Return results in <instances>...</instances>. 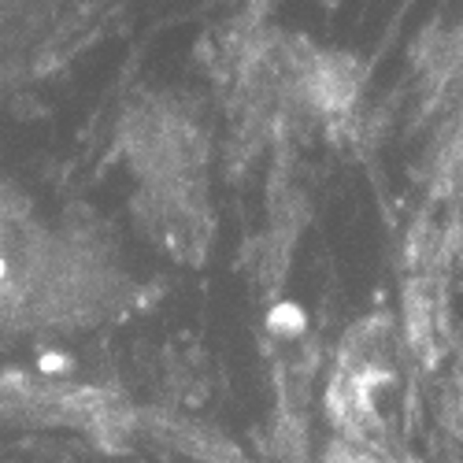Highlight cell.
Masks as SVG:
<instances>
[{
    "label": "cell",
    "mask_w": 463,
    "mask_h": 463,
    "mask_svg": "<svg viewBox=\"0 0 463 463\" xmlns=\"http://www.w3.org/2000/svg\"><path fill=\"white\" fill-rule=\"evenodd\" d=\"M45 267L30 256H15L8 245V230L0 226V330L19 323L37 304H45Z\"/></svg>",
    "instance_id": "2"
},
{
    "label": "cell",
    "mask_w": 463,
    "mask_h": 463,
    "mask_svg": "<svg viewBox=\"0 0 463 463\" xmlns=\"http://www.w3.org/2000/svg\"><path fill=\"white\" fill-rule=\"evenodd\" d=\"M397 334L385 319H367L341 341L326 404L341 430L360 434L378 427V401L397 385Z\"/></svg>",
    "instance_id": "1"
},
{
    "label": "cell",
    "mask_w": 463,
    "mask_h": 463,
    "mask_svg": "<svg viewBox=\"0 0 463 463\" xmlns=\"http://www.w3.org/2000/svg\"><path fill=\"white\" fill-rule=\"evenodd\" d=\"M452 415L459 419V427H463V345H459L456 371H452Z\"/></svg>",
    "instance_id": "3"
}]
</instances>
